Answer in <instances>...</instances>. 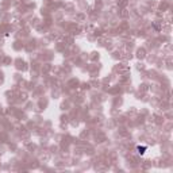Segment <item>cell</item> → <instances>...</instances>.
<instances>
[{"mask_svg":"<svg viewBox=\"0 0 173 173\" xmlns=\"http://www.w3.org/2000/svg\"><path fill=\"white\" fill-rule=\"evenodd\" d=\"M148 149L146 146H137V152H138V154H145V150Z\"/></svg>","mask_w":173,"mask_h":173,"instance_id":"6da1fadb","label":"cell"}]
</instances>
